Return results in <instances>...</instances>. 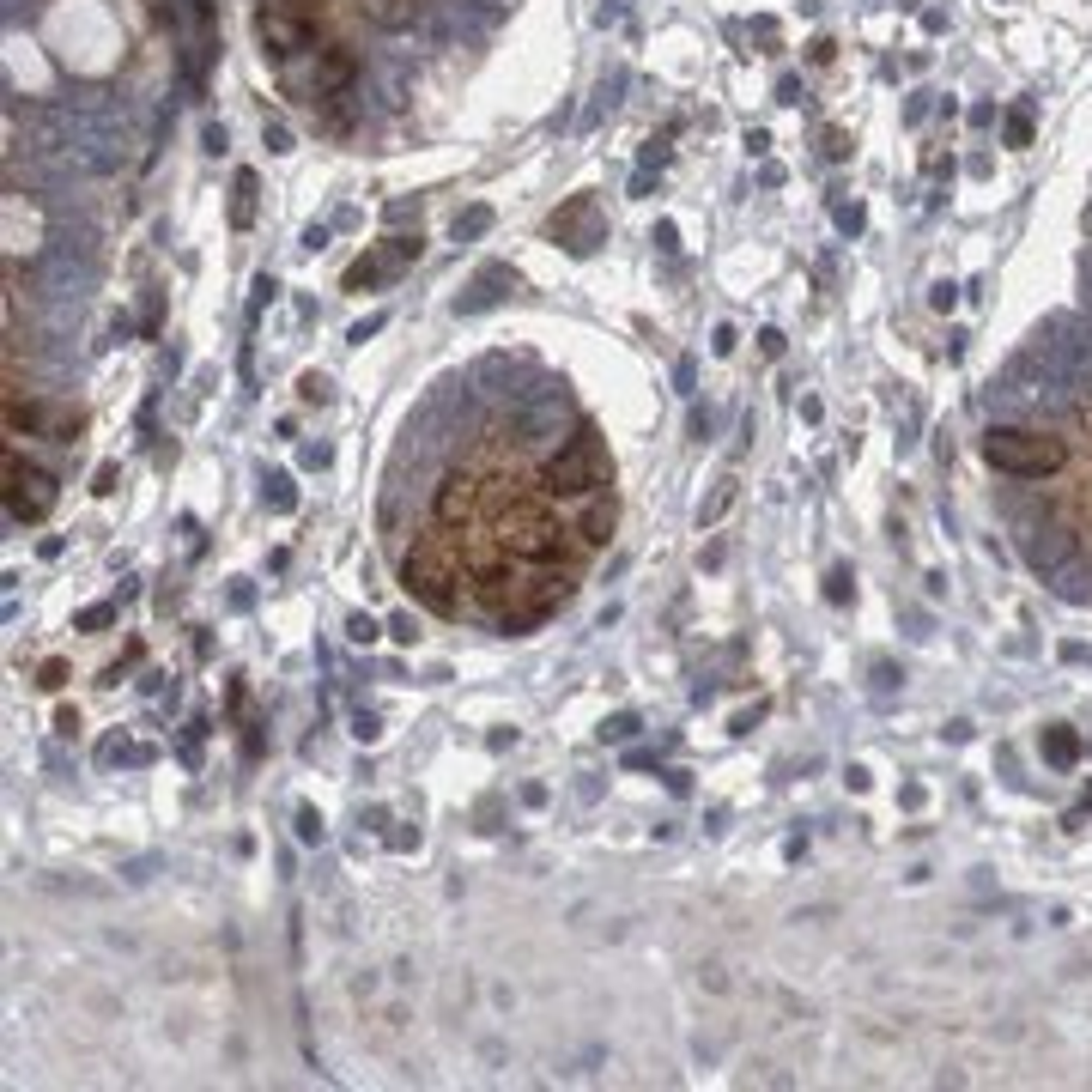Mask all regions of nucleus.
<instances>
[{"label": "nucleus", "instance_id": "f257e3e1", "mask_svg": "<svg viewBox=\"0 0 1092 1092\" xmlns=\"http://www.w3.org/2000/svg\"><path fill=\"white\" fill-rule=\"evenodd\" d=\"M984 462L995 473H1014V480H1044L1068 462L1062 438H1044V431H1019V425H989L984 431Z\"/></svg>", "mask_w": 1092, "mask_h": 1092}, {"label": "nucleus", "instance_id": "f03ea898", "mask_svg": "<svg viewBox=\"0 0 1092 1092\" xmlns=\"http://www.w3.org/2000/svg\"><path fill=\"white\" fill-rule=\"evenodd\" d=\"M607 480H613V462H607L595 425H583L577 438H571V449L546 462V492H553V498H583V492H595Z\"/></svg>", "mask_w": 1092, "mask_h": 1092}, {"label": "nucleus", "instance_id": "7ed1b4c3", "mask_svg": "<svg viewBox=\"0 0 1092 1092\" xmlns=\"http://www.w3.org/2000/svg\"><path fill=\"white\" fill-rule=\"evenodd\" d=\"M401 583H407V595H413L419 607H431V613L462 607V571L449 564L443 546H419V553L401 564Z\"/></svg>", "mask_w": 1092, "mask_h": 1092}, {"label": "nucleus", "instance_id": "20e7f679", "mask_svg": "<svg viewBox=\"0 0 1092 1092\" xmlns=\"http://www.w3.org/2000/svg\"><path fill=\"white\" fill-rule=\"evenodd\" d=\"M504 546L516 559H553L559 553V522H553V510L540 504V498H522V504L504 516Z\"/></svg>", "mask_w": 1092, "mask_h": 1092}, {"label": "nucleus", "instance_id": "39448f33", "mask_svg": "<svg viewBox=\"0 0 1092 1092\" xmlns=\"http://www.w3.org/2000/svg\"><path fill=\"white\" fill-rule=\"evenodd\" d=\"M55 510V480L43 468H25L18 455H7V516L13 522H43Z\"/></svg>", "mask_w": 1092, "mask_h": 1092}, {"label": "nucleus", "instance_id": "423d86ee", "mask_svg": "<svg viewBox=\"0 0 1092 1092\" xmlns=\"http://www.w3.org/2000/svg\"><path fill=\"white\" fill-rule=\"evenodd\" d=\"M407 261H419V237H389L377 256H358V261L347 267V291H364V286L389 280V273H401Z\"/></svg>", "mask_w": 1092, "mask_h": 1092}, {"label": "nucleus", "instance_id": "0eeeda50", "mask_svg": "<svg viewBox=\"0 0 1092 1092\" xmlns=\"http://www.w3.org/2000/svg\"><path fill=\"white\" fill-rule=\"evenodd\" d=\"M7 425L18 431H43V438H55V443H74L79 431H85V419L74 413V407H61V401H49V407H18V401H7Z\"/></svg>", "mask_w": 1092, "mask_h": 1092}, {"label": "nucleus", "instance_id": "6e6552de", "mask_svg": "<svg viewBox=\"0 0 1092 1092\" xmlns=\"http://www.w3.org/2000/svg\"><path fill=\"white\" fill-rule=\"evenodd\" d=\"M553 237H559L564 249H577V256H589V249L601 243V231H595V200L577 195L564 213H553Z\"/></svg>", "mask_w": 1092, "mask_h": 1092}, {"label": "nucleus", "instance_id": "1a4fd4ad", "mask_svg": "<svg viewBox=\"0 0 1092 1092\" xmlns=\"http://www.w3.org/2000/svg\"><path fill=\"white\" fill-rule=\"evenodd\" d=\"M438 522H468V510H473V480L468 473H449V480L438 486Z\"/></svg>", "mask_w": 1092, "mask_h": 1092}, {"label": "nucleus", "instance_id": "9d476101", "mask_svg": "<svg viewBox=\"0 0 1092 1092\" xmlns=\"http://www.w3.org/2000/svg\"><path fill=\"white\" fill-rule=\"evenodd\" d=\"M564 534H577V546H601L613 534V498H595V504L577 516V529H564Z\"/></svg>", "mask_w": 1092, "mask_h": 1092}, {"label": "nucleus", "instance_id": "9b49d317", "mask_svg": "<svg viewBox=\"0 0 1092 1092\" xmlns=\"http://www.w3.org/2000/svg\"><path fill=\"white\" fill-rule=\"evenodd\" d=\"M1044 759L1068 771V765L1080 759V735H1075V728H1062V722H1056V728H1044Z\"/></svg>", "mask_w": 1092, "mask_h": 1092}, {"label": "nucleus", "instance_id": "f8f14e48", "mask_svg": "<svg viewBox=\"0 0 1092 1092\" xmlns=\"http://www.w3.org/2000/svg\"><path fill=\"white\" fill-rule=\"evenodd\" d=\"M261 13H280V18H298V25H322L328 0H261Z\"/></svg>", "mask_w": 1092, "mask_h": 1092}, {"label": "nucleus", "instance_id": "ddd939ff", "mask_svg": "<svg viewBox=\"0 0 1092 1092\" xmlns=\"http://www.w3.org/2000/svg\"><path fill=\"white\" fill-rule=\"evenodd\" d=\"M504 286H516V273H510V267H486V273H480V286H473V298H468V310L492 304V298H498V291H504Z\"/></svg>", "mask_w": 1092, "mask_h": 1092}, {"label": "nucleus", "instance_id": "4468645a", "mask_svg": "<svg viewBox=\"0 0 1092 1092\" xmlns=\"http://www.w3.org/2000/svg\"><path fill=\"white\" fill-rule=\"evenodd\" d=\"M231 219H237V225H249V219H256V176H249V170L237 176V200H231Z\"/></svg>", "mask_w": 1092, "mask_h": 1092}, {"label": "nucleus", "instance_id": "2eb2a0df", "mask_svg": "<svg viewBox=\"0 0 1092 1092\" xmlns=\"http://www.w3.org/2000/svg\"><path fill=\"white\" fill-rule=\"evenodd\" d=\"M728 504H735V480H722V486H716V498H711V504L698 510V529H711V522H722V510H728Z\"/></svg>", "mask_w": 1092, "mask_h": 1092}, {"label": "nucleus", "instance_id": "dca6fc26", "mask_svg": "<svg viewBox=\"0 0 1092 1092\" xmlns=\"http://www.w3.org/2000/svg\"><path fill=\"white\" fill-rule=\"evenodd\" d=\"M267 504L280 510V516H286V510H298V492H291L286 473H273V480H267Z\"/></svg>", "mask_w": 1092, "mask_h": 1092}, {"label": "nucleus", "instance_id": "f3484780", "mask_svg": "<svg viewBox=\"0 0 1092 1092\" xmlns=\"http://www.w3.org/2000/svg\"><path fill=\"white\" fill-rule=\"evenodd\" d=\"M631 735H637V716H631V711H620V716L601 722V741H631Z\"/></svg>", "mask_w": 1092, "mask_h": 1092}, {"label": "nucleus", "instance_id": "a211bd4d", "mask_svg": "<svg viewBox=\"0 0 1092 1092\" xmlns=\"http://www.w3.org/2000/svg\"><path fill=\"white\" fill-rule=\"evenodd\" d=\"M826 601H832V607H844V601H850V571H844V564H837V571L826 577Z\"/></svg>", "mask_w": 1092, "mask_h": 1092}, {"label": "nucleus", "instance_id": "6ab92c4d", "mask_svg": "<svg viewBox=\"0 0 1092 1092\" xmlns=\"http://www.w3.org/2000/svg\"><path fill=\"white\" fill-rule=\"evenodd\" d=\"M298 837L304 844H322V813L316 807H298Z\"/></svg>", "mask_w": 1092, "mask_h": 1092}, {"label": "nucleus", "instance_id": "aec40b11", "mask_svg": "<svg viewBox=\"0 0 1092 1092\" xmlns=\"http://www.w3.org/2000/svg\"><path fill=\"white\" fill-rule=\"evenodd\" d=\"M377 620H364V613H352V620H347V637H352V644H377Z\"/></svg>", "mask_w": 1092, "mask_h": 1092}, {"label": "nucleus", "instance_id": "412c9836", "mask_svg": "<svg viewBox=\"0 0 1092 1092\" xmlns=\"http://www.w3.org/2000/svg\"><path fill=\"white\" fill-rule=\"evenodd\" d=\"M109 620H116V607H109V601H104V607H85V613H79V631H104Z\"/></svg>", "mask_w": 1092, "mask_h": 1092}, {"label": "nucleus", "instance_id": "4be33fe9", "mask_svg": "<svg viewBox=\"0 0 1092 1092\" xmlns=\"http://www.w3.org/2000/svg\"><path fill=\"white\" fill-rule=\"evenodd\" d=\"M298 395H304V401H316V407H322V401H328V377H316V371H310V377L298 382Z\"/></svg>", "mask_w": 1092, "mask_h": 1092}, {"label": "nucleus", "instance_id": "5701e85b", "mask_svg": "<svg viewBox=\"0 0 1092 1092\" xmlns=\"http://www.w3.org/2000/svg\"><path fill=\"white\" fill-rule=\"evenodd\" d=\"M37 686H43V692H61V686H67V668H61V662H43V680H37Z\"/></svg>", "mask_w": 1092, "mask_h": 1092}, {"label": "nucleus", "instance_id": "b1692460", "mask_svg": "<svg viewBox=\"0 0 1092 1092\" xmlns=\"http://www.w3.org/2000/svg\"><path fill=\"white\" fill-rule=\"evenodd\" d=\"M352 735H358V741H377V735H382V722H377L371 711H358V716H352Z\"/></svg>", "mask_w": 1092, "mask_h": 1092}, {"label": "nucleus", "instance_id": "393cba45", "mask_svg": "<svg viewBox=\"0 0 1092 1092\" xmlns=\"http://www.w3.org/2000/svg\"><path fill=\"white\" fill-rule=\"evenodd\" d=\"M486 225H492V213H486V207H473L462 225H455V231H486Z\"/></svg>", "mask_w": 1092, "mask_h": 1092}, {"label": "nucleus", "instance_id": "a878e982", "mask_svg": "<svg viewBox=\"0 0 1092 1092\" xmlns=\"http://www.w3.org/2000/svg\"><path fill=\"white\" fill-rule=\"evenodd\" d=\"M1086 807H1092V795H1086Z\"/></svg>", "mask_w": 1092, "mask_h": 1092}]
</instances>
